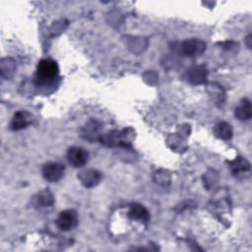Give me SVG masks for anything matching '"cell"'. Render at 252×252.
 <instances>
[{"label":"cell","instance_id":"cell-9","mask_svg":"<svg viewBox=\"0 0 252 252\" xmlns=\"http://www.w3.org/2000/svg\"><path fill=\"white\" fill-rule=\"evenodd\" d=\"M187 78L194 85L203 84L207 79V70L204 66H194L188 70Z\"/></svg>","mask_w":252,"mask_h":252},{"label":"cell","instance_id":"cell-14","mask_svg":"<svg viewBox=\"0 0 252 252\" xmlns=\"http://www.w3.org/2000/svg\"><path fill=\"white\" fill-rule=\"evenodd\" d=\"M215 134L217 137L222 139V140H228L232 136V128L231 126L226 122H219L215 126Z\"/></svg>","mask_w":252,"mask_h":252},{"label":"cell","instance_id":"cell-10","mask_svg":"<svg viewBox=\"0 0 252 252\" xmlns=\"http://www.w3.org/2000/svg\"><path fill=\"white\" fill-rule=\"evenodd\" d=\"M128 216L132 220H137L142 221L144 223H147L149 221V219H150V215H149L148 210L140 204H132L130 206Z\"/></svg>","mask_w":252,"mask_h":252},{"label":"cell","instance_id":"cell-13","mask_svg":"<svg viewBox=\"0 0 252 252\" xmlns=\"http://www.w3.org/2000/svg\"><path fill=\"white\" fill-rule=\"evenodd\" d=\"M230 169L231 172L234 175H239V174H243L245 172H248L250 170V163L249 161L241 157L236 158L234 160L230 161Z\"/></svg>","mask_w":252,"mask_h":252},{"label":"cell","instance_id":"cell-3","mask_svg":"<svg viewBox=\"0 0 252 252\" xmlns=\"http://www.w3.org/2000/svg\"><path fill=\"white\" fill-rule=\"evenodd\" d=\"M206 49V43L200 39L192 38L181 42L178 46V51L183 56H196L204 52Z\"/></svg>","mask_w":252,"mask_h":252},{"label":"cell","instance_id":"cell-2","mask_svg":"<svg viewBox=\"0 0 252 252\" xmlns=\"http://www.w3.org/2000/svg\"><path fill=\"white\" fill-rule=\"evenodd\" d=\"M98 141L108 147H124L129 148L131 146L129 140L127 139V130L118 131L113 130L105 134H101Z\"/></svg>","mask_w":252,"mask_h":252},{"label":"cell","instance_id":"cell-12","mask_svg":"<svg viewBox=\"0 0 252 252\" xmlns=\"http://www.w3.org/2000/svg\"><path fill=\"white\" fill-rule=\"evenodd\" d=\"M235 116L241 121H247L252 116L251 102L248 98H243L240 100L239 104L235 108Z\"/></svg>","mask_w":252,"mask_h":252},{"label":"cell","instance_id":"cell-6","mask_svg":"<svg viewBox=\"0 0 252 252\" xmlns=\"http://www.w3.org/2000/svg\"><path fill=\"white\" fill-rule=\"evenodd\" d=\"M89 154L81 147H72L67 152V159L74 167H81L88 161Z\"/></svg>","mask_w":252,"mask_h":252},{"label":"cell","instance_id":"cell-1","mask_svg":"<svg viewBox=\"0 0 252 252\" xmlns=\"http://www.w3.org/2000/svg\"><path fill=\"white\" fill-rule=\"evenodd\" d=\"M58 73L57 63L50 58H45L38 62L34 81L38 86H48L54 82Z\"/></svg>","mask_w":252,"mask_h":252},{"label":"cell","instance_id":"cell-11","mask_svg":"<svg viewBox=\"0 0 252 252\" xmlns=\"http://www.w3.org/2000/svg\"><path fill=\"white\" fill-rule=\"evenodd\" d=\"M99 130H100V124L96 120H90L84 126L82 130V136L89 141H94V139L98 140L100 136V134H98Z\"/></svg>","mask_w":252,"mask_h":252},{"label":"cell","instance_id":"cell-7","mask_svg":"<svg viewBox=\"0 0 252 252\" xmlns=\"http://www.w3.org/2000/svg\"><path fill=\"white\" fill-rule=\"evenodd\" d=\"M32 122V116L30 112L26 110H19L14 114L10 122V129L13 131L22 130L28 127L29 125H31Z\"/></svg>","mask_w":252,"mask_h":252},{"label":"cell","instance_id":"cell-15","mask_svg":"<svg viewBox=\"0 0 252 252\" xmlns=\"http://www.w3.org/2000/svg\"><path fill=\"white\" fill-rule=\"evenodd\" d=\"M53 203V196L49 191H41L37 198H36V204L40 207L50 206Z\"/></svg>","mask_w":252,"mask_h":252},{"label":"cell","instance_id":"cell-5","mask_svg":"<svg viewBox=\"0 0 252 252\" xmlns=\"http://www.w3.org/2000/svg\"><path fill=\"white\" fill-rule=\"evenodd\" d=\"M57 226L64 231L73 229L78 224V215L74 210L62 211L56 220Z\"/></svg>","mask_w":252,"mask_h":252},{"label":"cell","instance_id":"cell-4","mask_svg":"<svg viewBox=\"0 0 252 252\" xmlns=\"http://www.w3.org/2000/svg\"><path fill=\"white\" fill-rule=\"evenodd\" d=\"M65 167L60 162L50 161L42 166L41 172L43 177L49 182H56L60 180L64 174Z\"/></svg>","mask_w":252,"mask_h":252},{"label":"cell","instance_id":"cell-8","mask_svg":"<svg viewBox=\"0 0 252 252\" xmlns=\"http://www.w3.org/2000/svg\"><path fill=\"white\" fill-rule=\"evenodd\" d=\"M78 178L85 187H94L99 183L101 174L95 169H85L79 173Z\"/></svg>","mask_w":252,"mask_h":252}]
</instances>
